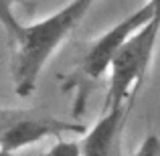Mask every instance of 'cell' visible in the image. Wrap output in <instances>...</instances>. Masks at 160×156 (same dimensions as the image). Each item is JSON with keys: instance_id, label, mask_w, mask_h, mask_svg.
<instances>
[{"instance_id": "6da1fadb", "label": "cell", "mask_w": 160, "mask_h": 156, "mask_svg": "<svg viewBox=\"0 0 160 156\" xmlns=\"http://www.w3.org/2000/svg\"><path fill=\"white\" fill-rule=\"evenodd\" d=\"M95 0H71L55 14L32 24H20L14 12H0L2 27L10 41V71L20 98L35 91L41 71L53 53L85 18Z\"/></svg>"}, {"instance_id": "7a4b0ae2", "label": "cell", "mask_w": 160, "mask_h": 156, "mask_svg": "<svg viewBox=\"0 0 160 156\" xmlns=\"http://www.w3.org/2000/svg\"><path fill=\"white\" fill-rule=\"evenodd\" d=\"M160 37V23L150 18L138 28L116 53L109 67V83L106 95V108L124 105L136 99V93L148 73L150 61L156 51Z\"/></svg>"}, {"instance_id": "3957f363", "label": "cell", "mask_w": 160, "mask_h": 156, "mask_svg": "<svg viewBox=\"0 0 160 156\" xmlns=\"http://www.w3.org/2000/svg\"><path fill=\"white\" fill-rule=\"evenodd\" d=\"M83 124H71L45 109H0V152L10 154L37 144L43 138H61L65 134H85Z\"/></svg>"}, {"instance_id": "277c9868", "label": "cell", "mask_w": 160, "mask_h": 156, "mask_svg": "<svg viewBox=\"0 0 160 156\" xmlns=\"http://www.w3.org/2000/svg\"><path fill=\"white\" fill-rule=\"evenodd\" d=\"M156 14V2L148 0L144 6H140L136 12H132L130 16H126L124 20H120L118 24H113L109 31H106L99 39L93 41V45L89 47V51L85 53L81 61V73L85 79H99L102 75L109 73L112 61L116 57V53L122 49V45L148 23L152 16Z\"/></svg>"}, {"instance_id": "5b68a950", "label": "cell", "mask_w": 160, "mask_h": 156, "mask_svg": "<svg viewBox=\"0 0 160 156\" xmlns=\"http://www.w3.org/2000/svg\"><path fill=\"white\" fill-rule=\"evenodd\" d=\"M132 103L106 108V113L98 120V124L87 130L81 138L83 154L87 156H112L122 154V132Z\"/></svg>"}, {"instance_id": "8992f818", "label": "cell", "mask_w": 160, "mask_h": 156, "mask_svg": "<svg viewBox=\"0 0 160 156\" xmlns=\"http://www.w3.org/2000/svg\"><path fill=\"white\" fill-rule=\"evenodd\" d=\"M47 154L53 156H81L83 146L81 140H65V138H55V144L47 148Z\"/></svg>"}, {"instance_id": "52a82bcc", "label": "cell", "mask_w": 160, "mask_h": 156, "mask_svg": "<svg viewBox=\"0 0 160 156\" xmlns=\"http://www.w3.org/2000/svg\"><path fill=\"white\" fill-rule=\"evenodd\" d=\"M136 156H160V138L156 134H150L142 140L136 148Z\"/></svg>"}, {"instance_id": "ba28073f", "label": "cell", "mask_w": 160, "mask_h": 156, "mask_svg": "<svg viewBox=\"0 0 160 156\" xmlns=\"http://www.w3.org/2000/svg\"><path fill=\"white\" fill-rule=\"evenodd\" d=\"M20 2L22 0H0V12H12V8Z\"/></svg>"}]
</instances>
